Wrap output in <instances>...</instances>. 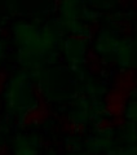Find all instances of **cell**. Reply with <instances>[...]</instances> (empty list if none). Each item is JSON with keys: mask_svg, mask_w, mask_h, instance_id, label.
<instances>
[{"mask_svg": "<svg viewBox=\"0 0 137 155\" xmlns=\"http://www.w3.org/2000/svg\"><path fill=\"white\" fill-rule=\"evenodd\" d=\"M18 155H35L32 151H30V150H22V151H19Z\"/></svg>", "mask_w": 137, "mask_h": 155, "instance_id": "obj_1", "label": "cell"}, {"mask_svg": "<svg viewBox=\"0 0 137 155\" xmlns=\"http://www.w3.org/2000/svg\"><path fill=\"white\" fill-rule=\"evenodd\" d=\"M112 155H131V153H123V151H119V153H112Z\"/></svg>", "mask_w": 137, "mask_h": 155, "instance_id": "obj_2", "label": "cell"}]
</instances>
